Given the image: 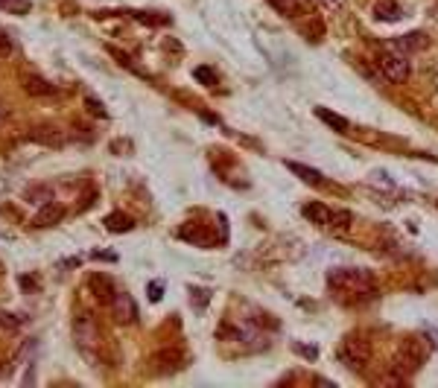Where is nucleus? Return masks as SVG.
<instances>
[{
    "label": "nucleus",
    "mask_w": 438,
    "mask_h": 388,
    "mask_svg": "<svg viewBox=\"0 0 438 388\" xmlns=\"http://www.w3.org/2000/svg\"><path fill=\"white\" fill-rule=\"evenodd\" d=\"M427 357H429V350H427V344H424L421 339H406V342L397 347V353H394L392 371L400 374V377L406 379V377L415 374V371L427 362Z\"/></svg>",
    "instance_id": "obj_1"
},
{
    "label": "nucleus",
    "mask_w": 438,
    "mask_h": 388,
    "mask_svg": "<svg viewBox=\"0 0 438 388\" xmlns=\"http://www.w3.org/2000/svg\"><path fill=\"white\" fill-rule=\"evenodd\" d=\"M327 283L336 292H354V295L374 292V277L365 269H330Z\"/></svg>",
    "instance_id": "obj_2"
},
{
    "label": "nucleus",
    "mask_w": 438,
    "mask_h": 388,
    "mask_svg": "<svg viewBox=\"0 0 438 388\" xmlns=\"http://www.w3.org/2000/svg\"><path fill=\"white\" fill-rule=\"evenodd\" d=\"M377 68L380 73L389 79V82H406L409 79V71H412V64H409V56L406 53H397V50H383L377 56Z\"/></svg>",
    "instance_id": "obj_3"
},
{
    "label": "nucleus",
    "mask_w": 438,
    "mask_h": 388,
    "mask_svg": "<svg viewBox=\"0 0 438 388\" xmlns=\"http://www.w3.org/2000/svg\"><path fill=\"white\" fill-rule=\"evenodd\" d=\"M368 357H371V344L362 336H357V333L348 336L345 342H342V347H339V359L345 365H351V368H362L368 362Z\"/></svg>",
    "instance_id": "obj_4"
},
{
    "label": "nucleus",
    "mask_w": 438,
    "mask_h": 388,
    "mask_svg": "<svg viewBox=\"0 0 438 388\" xmlns=\"http://www.w3.org/2000/svg\"><path fill=\"white\" fill-rule=\"evenodd\" d=\"M73 336H76V342H79V347H93L97 344V339H100V333H97V321H93L91 315H85V312H79L76 318H73Z\"/></svg>",
    "instance_id": "obj_5"
},
{
    "label": "nucleus",
    "mask_w": 438,
    "mask_h": 388,
    "mask_svg": "<svg viewBox=\"0 0 438 388\" xmlns=\"http://www.w3.org/2000/svg\"><path fill=\"white\" fill-rule=\"evenodd\" d=\"M111 312H114V318L120 321V325H129V321L138 318V307H135V301H132L129 295H114Z\"/></svg>",
    "instance_id": "obj_6"
},
{
    "label": "nucleus",
    "mask_w": 438,
    "mask_h": 388,
    "mask_svg": "<svg viewBox=\"0 0 438 388\" xmlns=\"http://www.w3.org/2000/svg\"><path fill=\"white\" fill-rule=\"evenodd\" d=\"M371 12H374V18H377L380 24H394V21L403 18V9H400L397 0H377Z\"/></svg>",
    "instance_id": "obj_7"
},
{
    "label": "nucleus",
    "mask_w": 438,
    "mask_h": 388,
    "mask_svg": "<svg viewBox=\"0 0 438 388\" xmlns=\"http://www.w3.org/2000/svg\"><path fill=\"white\" fill-rule=\"evenodd\" d=\"M29 138H33L36 143H44V146H61L65 143V132L56 128V126H39V128L29 132Z\"/></svg>",
    "instance_id": "obj_8"
},
{
    "label": "nucleus",
    "mask_w": 438,
    "mask_h": 388,
    "mask_svg": "<svg viewBox=\"0 0 438 388\" xmlns=\"http://www.w3.org/2000/svg\"><path fill=\"white\" fill-rule=\"evenodd\" d=\"M88 286L93 289V295H97L100 301H106V304L114 301V283H111L106 275H91V277H88Z\"/></svg>",
    "instance_id": "obj_9"
},
{
    "label": "nucleus",
    "mask_w": 438,
    "mask_h": 388,
    "mask_svg": "<svg viewBox=\"0 0 438 388\" xmlns=\"http://www.w3.org/2000/svg\"><path fill=\"white\" fill-rule=\"evenodd\" d=\"M152 362H155V368H164V371H175V368H181V362H184V357H181V350H175V347H164V350H158L152 357Z\"/></svg>",
    "instance_id": "obj_10"
},
{
    "label": "nucleus",
    "mask_w": 438,
    "mask_h": 388,
    "mask_svg": "<svg viewBox=\"0 0 438 388\" xmlns=\"http://www.w3.org/2000/svg\"><path fill=\"white\" fill-rule=\"evenodd\" d=\"M421 47H427L424 32H409V36H400V39L392 41V50H397V53H412V50H421Z\"/></svg>",
    "instance_id": "obj_11"
},
{
    "label": "nucleus",
    "mask_w": 438,
    "mask_h": 388,
    "mask_svg": "<svg viewBox=\"0 0 438 388\" xmlns=\"http://www.w3.org/2000/svg\"><path fill=\"white\" fill-rule=\"evenodd\" d=\"M61 216H65V208L47 202V205L39 210V216H36V228H50V225H56Z\"/></svg>",
    "instance_id": "obj_12"
},
{
    "label": "nucleus",
    "mask_w": 438,
    "mask_h": 388,
    "mask_svg": "<svg viewBox=\"0 0 438 388\" xmlns=\"http://www.w3.org/2000/svg\"><path fill=\"white\" fill-rule=\"evenodd\" d=\"M24 91L33 93V96H53V93H56V85H50V82L41 79V76H26V79H24Z\"/></svg>",
    "instance_id": "obj_13"
},
{
    "label": "nucleus",
    "mask_w": 438,
    "mask_h": 388,
    "mask_svg": "<svg viewBox=\"0 0 438 388\" xmlns=\"http://www.w3.org/2000/svg\"><path fill=\"white\" fill-rule=\"evenodd\" d=\"M333 213H336V210L325 208L322 202H312V205L304 208V216L312 219V222H319V225H333Z\"/></svg>",
    "instance_id": "obj_14"
},
{
    "label": "nucleus",
    "mask_w": 438,
    "mask_h": 388,
    "mask_svg": "<svg viewBox=\"0 0 438 388\" xmlns=\"http://www.w3.org/2000/svg\"><path fill=\"white\" fill-rule=\"evenodd\" d=\"M287 167L295 173V175H301L307 184H325V175L319 173V170H312V167H304V164H295V160H287Z\"/></svg>",
    "instance_id": "obj_15"
},
{
    "label": "nucleus",
    "mask_w": 438,
    "mask_h": 388,
    "mask_svg": "<svg viewBox=\"0 0 438 388\" xmlns=\"http://www.w3.org/2000/svg\"><path fill=\"white\" fill-rule=\"evenodd\" d=\"M312 114H316L319 120H325V123L333 128V132H345V128H348V120H345V117H336L333 111H327V108H322V106L312 111Z\"/></svg>",
    "instance_id": "obj_16"
},
{
    "label": "nucleus",
    "mask_w": 438,
    "mask_h": 388,
    "mask_svg": "<svg viewBox=\"0 0 438 388\" xmlns=\"http://www.w3.org/2000/svg\"><path fill=\"white\" fill-rule=\"evenodd\" d=\"M132 225H135V222H132L126 213H111V216L106 219V228H108V231H129Z\"/></svg>",
    "instance_id": "obj_17"
},
{
    "label": "nucleus",
    "mask_w": 438,
    "mask_h": 388,
    "mask_svg": "<svg viewBox=\"0 0 438 388\" xmlns=\"http://www.w3.org/2000/svg\"><path fill=\"white\" fill-rule=\"evenodd\" d=\"M0 9H6V12H18V15H26L29 9V0H0Z\"/></svg>",
    "instance_id": "obj_18"
},
{
    "label": "nucleus",
    "mask_w": 438,
    "mask_h": 388,
    "mask_svg": "<svg viewBox=\"0 0 438 388\" xmlns=\"http://www.w3.org/2000/svg\"><path fill=\"white\" fill-rule=\"evenodd\" d=\"M272 6H275V9H280L284 15H290V18H292V12L298 9V0H272Z\"/></svg>",
    "instance_id": "obj_19"
},
{
    "label": "nucleus",
    "mask_w": 438,
    "mask_h": 388,
    "mask_svg": "<svg viewBox=\"0 0 438 388\" xmlns=\"http://www.w3.org/2000/svg\"><path fill=\"white\" fill-rule=\"evenodd\" d=\"M0 327H4V330H18L21 327V318H15L9 312H0Z\"/></svg>",
    "instance_id": "obj_20"
},
{
    "label": "nucleus",
    "mask_w": 438,
    "mask_h": 388,
    "mask_svg": "<svg viewBox=\"0 0 438 388\" xmlns=\"http://www.w3.org/2000/svg\"><path fill=\"white\" fill-rule=\"evenodd\" d=\"M12 50H15L12 39L6 36V32H0V58H9V56H12Z\"/></svg>",
    "instance_id": "obj_21"
},
{
    "label": "nucleus",
    "mask_w": 438,
    "mask_h": 388,
    "mask_svg": "<svg viewBox=\"0 0 438 388\" xmlns=\"http://www.w3.org/2000/svg\"><path fill=\"white\" fill-rule=\"evenodd\" d=\"M88 108H91L93 114H97V117H103V120L108 117V111L103 108V103H100V100H93V96H88Z\"/></svg>",
    "instance_id": "obj_22"
},
{
    "label": "nucleus",
    "mask_w": 438,
    "mask_h": 388,
    "mask_svg": "<svg viewBox=\"0 0 438 388\" xmlns=\"http://www.w3.org/2000/svg\"><path fill=\"white\" fill-rule=\"evenodd\" d=\"M149 298L152 301H161L164 298V283H149Z\"/></svg>",
    "instance_id": "obj_23"
},
{
    "label": "nucleus",
    "mask_w": 438,
    "mask_h": 388,
    "mask_svg": "<svg viewBox=\"0 0 438 388\" xmlns=\"http://www.w3.org/2000/svg\"><path fill=\"white\" fill-rule=\"evenodd\" d=\"M196 79H202V82H216V76H213V71H208V68H196Z\"/></svg>",
    "instance_id": "obj_24"
},
{
    "label": "nucleus",
    "mask_w": 438,
    "mask_h": 388,
    "mask_svg": "<svg viewBox=\"0 0 438 388\" xmlns=\"http://www.w3.org/2000/svg\"><path fill=\"white\" fill-rule=\"evenodd\" d=\"M6 377V362H0V379Z\"/></svg>",
    "instance_id": "obj_25"
},
{
    "label": "nucleus",
    "mask_w": 438,
    "mask_h": 388,
    "mask_svg": "<svg viewBox=\"0 0 438 388\" xmlns=\"http://www.w3.org/2000/svg\"><path fill=\"white\" fill-rule=\"evenodd\" d=\"M0 117H4V108H0Z\"/></svg>",
    "instance_id": "obj_26"
}]
</instances>
